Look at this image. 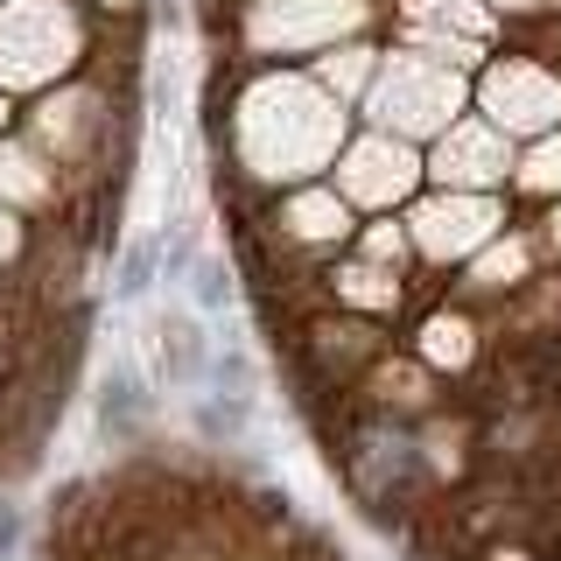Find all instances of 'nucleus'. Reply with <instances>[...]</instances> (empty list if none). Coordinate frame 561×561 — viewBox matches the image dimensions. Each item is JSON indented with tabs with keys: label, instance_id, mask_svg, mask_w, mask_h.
I'll use <instances>...</instances> for the list:
<instances>
[{
	"label": "nucleus",
	"instance_id": "1",
	"mask_svg": "<svg viewBox=\"0 0 561 561\" xmlns=\"http://www.w3.org/2000/svg\"><path fill=\"white\" fill-rule=\"evenodd\" d=\"M210 351L218 337H204V316L197 309H154L148 316V358H154V386H175V393H197L210 373Z\"/></svg>",
	"mask_w": 561,
	"mask_h": 561
},
{
	"label": "nucleus",
	"instance_id": "2",
	"mask_svg": "<svg viewBox=\"0 0 561 561\" xmlns=\"http://www.w3.org/2000/svg\"><path fill=\"white\" fill-rule=\"evenodd\" d=\"M70 22L57 0H28V8L0 14V78H43L49 64H64Z\"/></svg>",
	"mask_w": 561,
	"mask_h": 561
},
{
	"label": "nucleus",
	"instance_id": "3",
	"mask_svg": "<svg viewBox=\"0 0 561 561\" xmlns=\"http://www.w3.org/2000/svg\"><path fill=\"white\" fill-rule=\"evenodd\" d=\"M379 113L400 119V127H435L443 113H456V78L449 70H428L414 57H393V78L379 92Z\"/></svg>",
	"mask_w": 561,
	"mask_h": 561
},
{
	"label": "nucleus",
	"instance_id": "4",
	"mask_svg": "<svg viewBox=\"0 0 561 561\" xmlns=\"http://www.w3.org/2000/svg\"><path fill=\"white\" fill-rule=\"evenodd\" d=\"M408 28L421 43H443L449 57H470L484 43V14L470 0H408Z\"/></svg>",
	"mask_w": 561,
	"mask_h": 561
},
{
	"label": "nucleus",
	"instance_id": "5",
	"mask_svg": "<svg viewBox=\"0 0 561 561\" xmlns=\"http://www.w3.org/2000/svg\"><path fill=\"white\" fill-rule=\"evenodd\" d=\"M491 105H499V119L505 127H540V119H554V105L561 92L540 70H526V64H505L499 78H491Z\"/></svg>",
	"mask_w": 561,
	"mask_h": 561
},
{
	"label": "nucleus",
	"instance_id": "6",
	"mask_svg": "<svg viewBox=\"0 0 561 561\" xmlns=\"http://www.w3.org/2000/svg\"><path fill=\"white\" fill-rule=\"evenodd\" d=\"M414 225H421V245H428V253H463V245H478L491 232V210L484 204H428Z\"/></svg>",
	"mask_w": 561,
	"mask_h": 561
},
{
	"label": "nucleus",
	"instance_id": "7",
	"mask_svg": "<svg viewBox=\"0 0 561 561\" xmlns=\"http://www.w3.org/2000/svg\"><path fill=\"white\" fill-rule=\"evenodd\" d=\"M499 169H505V148L484 127H456L443 140V175H449V183H491Z\"/></svg>",
	"mask_w": 561,
	"mask_h": 561
},
{
	"label": "nucleus",
	"instance_id": "8",
	"mask_svg": "<svg viewBox=\"0 0 561 561\" xmlns=\"http://www.w3.org/2000/svg\"><path fill=\"white\" fill-rule=\"evenodd\" d=\"M400 183H408V154H400V148L373 140V148L351 154V190H358V197H393Z\"/></svg>",
	"mask_w": 561,
	"mask_h": 561
},
{
	"label": "nucleus",
	"instance_id": "9",
	"mask_svg": "<svg viewBox=\"0 0 561 561\" xmlns=\"http://www.w3.org/2000/svg\"><path fill=\"white\" fill-rule=\"evenodd\" d=\"M183 295H190V309H197L204 323H225V309H232V267L210 260V253H197V260H190Z\"/></svg>",
	"mask_w": 561,
	"mask_h": 561
},
{
	"label": "nucleus",
	"instance_id": "10",
	"mask_svg": "<svg viewBox=\"0 0 561 561\" xmlns=\"http://www.w3.org/2000/svg\"><path fill=\"white\" fill-rule=\"evenodd\" d=\"M316 22H358V0H295L288 22H253L260 43H295V35H309Z\"/></svg>",
	"mask_w": 561,
	"mask_h": 561
},
{
	"label": "nucleus",
	"instance_id": "11",
	"mask_svg": "<svg viewBox=\"0 0 561 561\" xmlns=\"http://www.w3.org/2000/svg\"><path fill=\"white\" fill-rule=\"evenodd\" d=\"M295 232H302V239H330V232H344L337 197H302V204H295Z\"/></svg>",
	"mask_w": 561,
	"mask_h": 561
},
{
	"label": "nucleus",
	"instance_id": "12",
	"mask_svg": "<svg viewBox=\"0 0 561 561\" xmlns=\"http://www.w3.org/2000/svg\"><path fill=\"white\" fill-rule=\"evenodd\" d=\"M28 169H35V162H28L22 148H0V183L22 190V197H35V190H43V175H28Z\"/></svg>",
	"mask_w": 561,
	"mask_h": 561
},
{
	"label": "nucleus",
	"instance_id": "13",
	"mask_svg": "<svg viewBox=\"0 0 561 561\" xmlns=\"http://www.w3.org/2000/svg\"><path fill=\"white\" fill-rule=\"evenodd\" d=\"M526 183H534V190H554L561 183V140H548V148L526 162Z\"/></svg>",
	"mask_w": 561,
	"mask_h": 561
},
{
	"label": "nucleus",
	"instance_id": "14",
	"mask_svg": "<svg viewBox=\"0 0 561 561\" xmlns=\"http://www.w3.org/2000/svg\"><path fill=\"white\" fill-rule=\"evenodd\" d=\"M344 295H358V302H393V288H386L373 267H351L344 274Z\"/></svg>",
	"mask_w": 561,
	"mask_h": 561
},
{
	"label": "nucleus",
	"instance_id": "15",
	"mask_svg": "<svg viewBox=\"0 0 561 561\" xmlns=\"http://www.w3.org/2000/svg\"><path fill=\"white\" fill-rule=\"evenodd\" d=\"M428 351H435V358H463V323H435Z\"/></svg>",
	"mask_w": 561,
	"mask_h": 561
},
{
	"label": "nucleus",
	"instance_id": "16",
	"mask_svg": "<svg viewBox=\"0 0 561 561\" xmlns=\"http://www.w3.org/2000/svg\"><path fill=\"white\" fill-rule=\"evenodd\" d=\"M14 554H22V513L0 505V561H14Z\"/></svg>",
	"mask_w": 561,
	"mask_h": 561
},
{
	"label": "nucleus",
	"instance_id": "17",
	"mask_svg": "<svg viewBox=\"0 0 561 561\" xmlns=\"http://www.w3.org/2000/svg\"><path fill=\"white\" fill-rule=\"evenodd\" d=\"M505 8H534V0H505Z\"/></svg>",
	"mask_w": 561,
	"mask_h": 561
}]
</instances>
